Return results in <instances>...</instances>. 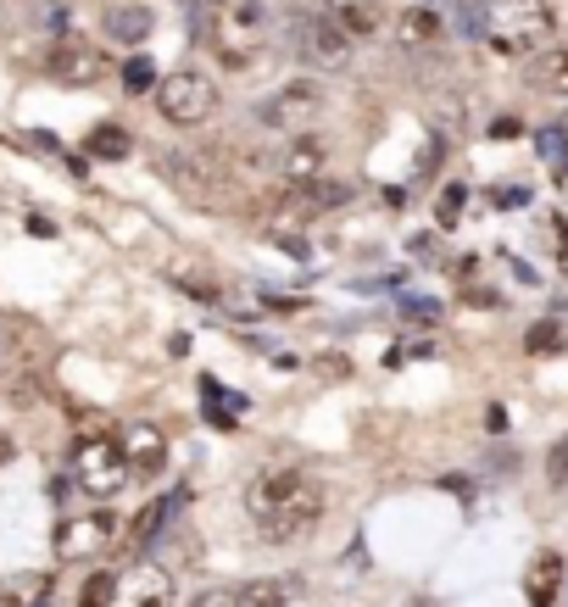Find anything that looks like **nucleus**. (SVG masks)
I'll return each instance as SVG.
<instances>
[{
    "label": "nucleus",
    "instance_id": "2f4dec72",
    "mask_svg": "<svg viewBox=\"0 0 568 607\" xmlns=\"http://www.w3.org/2000/svg\"><path fill=\"white\" fill-rule=\"evenodd\" d=\"M462 201H468V190H462V185H451V190H446V201H440V229H451V223H457V207H462Z\"/></svg>",
    "mask_w": 568,
    "mask_h": 607
},
{
    "label": "nucleus",
    "instance_id": "f03ea898",
    "mask_svg": "<svg viewBox=\"0 0 568 607\" xmlns=\"http://www.w3.org/2000/svg\"><path fill=\"white\" fill-rule=\"evenodd\" d=\"M496 57H535L557 34L551 0H479V29H474Z\"/></svg>",
    "mask_w": 568,
    "mask_h": 607
},
{
    "label": "nucleus",
    "instance_id": "a211bd4d",
    "mask_svg": "<svg viewBox=\"0 0 568 607\" xmlns=\"http://www.w3.org/2000/svg\"><path fill=\"white\" fill-rule=\"evenodd\" d=\"M323 162H329V151H323V140H296L290 151H285V179H290V190L296 185H307V179H318L323 173Z\"/></svg>",
    "mask_w": 568,
    "mask_h": 607
},
{
    "label": "nucleus",
    "instance_id": "f3484780",
    "mask_svg": "<svg viewBox=\"0 0 568 607\" xmlns=\"http://www.w3.org/2000/svg\"><path fill=\"white\" fill-rule=\"evenodd\" d=\"M396 34H401V46L423 51V46H435V40L446 34V23H440V12H429V7H407V12L396 18Z\"/></svg>",
    "mask_w": 568,
    "mask_h": 607
},
{
    "label": "nucleus",
    "instance_id": "dca6fc26",
    "mask_svg": "<svg viewBox=\"0 0 568 607\" xmlns=\"http://www.w3.org/2000/svg\"><path fill=\"white\" fill-rule=\"evenodd\" d=\"M51 590H57V574H12L0 585V601L7 607H46Z\"/></svg>",
    "mask_w": 568,
    "mask_h": 607
},
{
    "label": "nucleus",
    "instance_id": "20e7f679",
    "mask_svg": "<svg viewBox=\"0 0 568 607\" xmlns=\"http://www.w3.org/2000/svg\"><path fill=\"white\" fill-rule=\"evenodd\" d=\"M151 96H157V112H162L168 123H179V129H196V123H207V118L218 112V84H212L201 68H173V73H162Z\"/></svg>",
    "mask_w": 568,
    "mask_h": 607
},
{
    "label": "nucleus",
    "instance_id": "39448f33",
    "mask_svg": "<svg viewBox=\"0 0 568 607\" xmlns=\"http://www.w3.org/2000/svg\"><path fill=\"white\" fill-rule=\"evenodd\" d=\"M285 46H290L307 68H340V62L351 57V40H346L323 12H307V7H296V12L285 18Z\"/></svg>",
    "mask_w": 568,
    "mask_h": 607
},
{
    "label": "nucleus",
    "instance_id": "6ab92c4d",
    "mask_svg": "<svg viewBox=\"0 0 568 607\" xmlns=\"http://www.w3.org/2000/svg\"><path fill=\"white\" fill-rule=\"evenodd\" d=\"M129 151H134V140L118 123H101L84 135V157H96V162H129Z\"/></svg>",
    "mask_w": 568,
    "mask_h": 607
},
{
    "label": "nucleus",
    "instance_id": "6e6552de",
    "mask_svg": "<svg viewBox=\"0 0 568 607\" xmlns=\"http://www.w3.org/2000/svg\"><path fill=\"white\" fill-rule=\"evenodd\" d=\"M46 73H51L57 84H68V90H84V84H96V79L107 73V57H101L96 46L62 34V40L46 51Z\"/></svg>",
    "mask_w": 568,
    "mask_h": 607
},
{
    "label": "nucleus",
    "instance_id": "473e14b6",
    "mask_svg": "<svg viewBox=\"0 0 568 607\" xmlns=\"http://www.w3.org/2000/svg\"><path fill=\"white\" fill-rule=\"evenodd\" d=\"M401 312H407L412 324H435V312H440V307H435V301H418V296H412V301H401Z\"/></svg>",
    "mask_w": 568,
    "mask_h": 607
},
{
    "label": "nucleus",
    "instance_id": "4468645a",
    "mask_svg": "<svg viewBox=\"0 0 568 607\" xmlns=\"http://www.w3.org/2000/svg\"><path fill=\"white\" fill-rule=\"evenodd\" d=\"M346 201H351V185H340V179H329V173L296 185V207H301L307 218H312V212H335V207H346Z\"/></svg>",
    "mask_w": 568,
    "mask_h": 607
},
{
    "label": "nucleus",
    "instance_id": "423d86ee",
    "mask_svg": "<svg viewBox=\"0 0 568 607\" xmlns=\"http://www.w3.org/2000/svg\"><path fill=\"white\" fill-rule=\"evenodd\" d=\"M73 485H79L84 496H96V501H112V496L129 485V468H123V457H118V440L84 435V440L73 446Z\"/></svg>",
    "mask_w": 568,
    "mask_h": 607
},
{
    "label": "nucleus",
    "instance_id": "5701e85b",
    "mask_svg": "<svg viewBox=\"0 0 568 607\" xmlns=\"http://www.w3.org/2000/svg\"><path fill=\"white\" fill-rule=\"evenodd\" d=\"M168 279H173V285H179L185 296L207 301V307H218V296H223V290H218V279H207V273H196V268H173Z\"/></svg>",
    "mask_w": 568,
    "mask_h": 607
},
{
    "label": "nucleus",
    "instance_id": "9b49d317",
    "mask_svg": "<svg viewBox=\"0 0 568 607\" xmlns=\"http://www.w3.org/2000/svg\"><path fill=\"white\" fill-rule=\"evenodd\" d=\"M112 607H173V579L162 568H134L129 579H118Z\"/></svg>",
    "mask_w": 568,
    "mask_h": 607
},
{
    "label": "nucleus",
    "instance_id": "b1692460",
    "mask_svg": "<svg viewBox=\"0 0 568 607\" xmlns=\"http://www.w3.org/2000/svg\"><path fill=\"white\" fill-rule=\"evenodd\" d=\"M540 157H546L551 168H568V118H557V123L540 129Z\"/></svg>",
    "mask_w": 568,
    "mask_h": 607
},
{
    "label": "nucleus",
    "instance_id": "412c9836",
    "mask_svg": "<svg viewBox=\"0 0 568 607\" xmlns=\"http://www.w3.org/2000/svg\"><path fill=\"white\" fill-rule=\"evenodd\" d=\"M557 579H562V557H557V551H540L535 568H529V607H551Z\"/></svg>",
    "mask_w": 568,
    "mask_h": 607
},
{
    "label": "nucleus",
    "instance_id": "a878e982",
    "mask_svg": "<svg viewBox=\"0 0 568 607\" xmlns=\"http://www.w3.org/2000/svg\"><path fill=\"white\" fill-rule=\"evenodd\" d=\"M223 12V0H185V18H190V29H196V40L207 46V34H212V18Z\"/></svg>",
    "mask_w": 568,
    "mask_h": 607
},
{
    "label": "nucleus",
    "instance_id": "f257e3e1",
    "mask_svg": "<svg viewBox=\"0 0 568 607\" xmlns=\"http://www.w3.org/2000/svg\"><path fill=\"white\" fill-rule=\"evenodd\" d=\"M246 513L257 524V535L268 546H285L296 535H307L318 518H323V485L307 474V468H273V474H257L246 485Z\"/></svg>",
    "mask_w": 568,
    "mask_h": 607
},
{
    "label": "nucleus",
    "instance_id": "c756f323",
    "mask_svg": "<svg viewBox=\"0 0 568 607\" xmlns=\"http://www.w3.org/2000/svg\"><path fill=\"white\" fill-rule=\"evenodd\" d=\"M190 607H240V585H212V590H201Z\"/></svg>",
    "mask_w": 568,
    "mask_h": 607
},
{
    "label": "nucleus",
    "instance_id": "7c9ffc66",
    "mask_svg": "<svg viewBox=\"0 0 568 607\" xmlns=\"http://www.w3.org/2000/svg\"><path fill=\"white\" fill-rule=\"evenodd\" d=\"M546 474H551V485H568V435L551 446V457H546Z\"/></svg>",
    "mask_w": 568,
    "mask_h": 607
},
{
    "label": "nucleus",
    "instance_id": "4be33fe9",
    "mask_svg": "<svg viewBox=\"0 0 568 607\" xmlns=\"http://www.w3.org/2000/svg\"><path fill=\"white\" fill-rule=\"evenodd\" d=\"M157 79H162V73H157L151 57H129V62H123V90H129V96H151Z\"/></svg>",
    "mask_w": 568,
    "mask_h": 607
},
{
    "label": "nucleus",
    "instance_id": "72a5a7b5",
    "mask_svg": "<svg viewBox=\"0 0 568 607\" xmlns=\"http://www.w3.org/2000/svg\"><path fill=\"white\" fill-rule=\"evenodd\" d=\"M518 135H524L518 118H496V123H490V140H518Z\"/></svg>",
    "mask_w": 568,
    "mask_h": 607
},
{
    "label": "nucleus",
    "instance_id": "cd10ccee",
    "mask_svg": "<svg viewBox=\"0 0 568 607\" xmlns=\"http://www.w3.org/2000/svg\"><path fill=\"white\" fill-rule=\"evenodd\" d=\"M112 590H118V574H90L79 607H112Z\"/></svg>",
    "mask_w": 568,
    "mask_h": 607
},
{
    "label": "nucleus",
    "instance_id": "bb28decb",
    "mask_svg": "<svg viewBox=\"0 0 568 607\" xmlns=\"http://www.w3.org/2000/svg\"><path fill=\"white\" fill-rule=\"evenodd\" d=\"M240 607H285V585H273V579L240 585Z\"/></svg>",
    "mask_w": 568,
    "mask_h": 607
},
{
    "label": "nucleus",
    "instance_id": "c85d7f7f",
    "mask_svg": "<svg viewBox=\"0 0 568 607\" xmlns=\"http://www.w3.org/2000/svg\"><path fill=\"white\" fill-rule=\"evenodd\" d=\"M412 357H435V340H401V346H390V368H401V362H412Z\"/></svg>",
    "mask_w": 568,
    "mask_h": 607
},
{
    "label": "nucleus",
    "instance_id": "aec40b11",
    "mask_svg": "<svg viewBox=\"0 0 568 607\" xmlns=\"http://www.w3.org/2000/svg\"><path fill=\"white\" fill-rule=\"evenodd\" d=\"M168 518H173V496H157V501H151L134 524H129V551H146V546L162 535V524H168Z\"/></svg>",
    "mask_w": 568,
    "mask_h": 607
},
{
    "label": "nucleus",
    "instance_id": "ddd939ff",
    "mask_svg": "<svg viewBox=\"0 0 568 607\" xmlns=\"http://www.w3.org/2000/svg\"><path fill=\"white\" fill-rule=\"evenodd\" d=\"M524 84L540 90V96H568V46H546V51H535Z\"/></svg>",
    "mask_w": 568,
    "mask_h": 607
},
{
    "label": "nucleus",
    "instance_id": "2eb2a0df",
    "mask_svg": "<svg viewBox=\"0 0 568 607\" xmlns=\"http://www.w3.org/2000/svg\"><path fill=\"white\" fill-rule=\"evenodd\" d=\"M151 29H157V18H151L146 7H112V12L101 18V34H107V40H123V46H140Z\"/></svg>",
    "mask_w": 568,
    "mask_h": 607
},
{
    "label": "nucleus",
    "instance_id": "0eeeda50",
    "mask_svg": "<svg viewBox=\"0 0 568 607\" xmlns=\"http://www.w3.org/2000/svg\"><path fill=\"white\" fill-rule=\"evenodd\" d=\"M323 112V84L318 79H290L268 101H257V123L279 135H307V123Z\"/></svg>",
    "mask_w": 568,
    "mask_h": 607
},
{
    "label": "nucleus",
    "instance_id": "f8f14e48",
    "mask_svg": "<svg viewBox=\"0 0 568 607\" xmlns=\"http://www.w3.org/2000/svg\"><path fill=\"white\" fill-rule=\"evenodd\" d=\"M318 12H323V18H329V23L351 40V46H357V40H368V34L379 29V18H385V12H379V0H323Z\"/></svg>",
    "mask_w": 568,
    "mask_h": 607
},
{
    "label": "nucleus",
    "instance_id": "9d476101",
    "mask_svg": "<svg viewBox=\"0 0 568 607\" xmlns=\"http://www.w3.org/2000/svg\"><path fill=\"white\" fill-rule=\"evenodd\" d=\"M118 457H123L129 479H151V474H162V462H168V435H162L157 424H129V429L118 435Z\"/></svg>",
    "mask_w": 568,
    "mask_h": 607
},
{
    "label": "nucleus",
    "instance_id": "f704fd0d",
    "mask_svg": "<svg viewBox=\"0 0 568 607\" xmlns=\"http://www.w3.org/2000/svg\"><path fill=\"white\" fill-rule=\"evenodd\" d=\"M29 235H40V240H51V235H57V223H51V218H40V212H34V218H29Z\"/></svg>",
    "mask_w": 568,
    "mask_h": 607
},
{
    "label": "nucleus",
    "instance_id": "7ed1b4c3",
    "mask_svg": "<svg viewBox=\"0 0 568 607\" xmlns=\"http://www.w3.org/2000/svg\"><path fill=\"white\" fill-rule=\"evenodd\" d=\"M268 34H273V7L268 0H223V12L212 18L207 46L218 51L223 68H251L262 57Z\"/></svg>",
    "mask_w": 568,
    "mask_h": 607
},
{
    "label": "nucleus",
    "instance_id": "e433bc0d",
    "mask_svg": "<svg viewBox=\"0 0 568 607\" xmlns=\"http://www.w3.org/2000/svg\"><path fill=\"white\" fill-rule=\"evenodd\" d=\"M12 451H18V446H12L7 435H0V462H12Z\"/></svg>",
    "mask_w": 568,
    "mask_h": 607
},
{
    "label": "nucleus",
    "instance_id": "1a4fd4ad",
    "mask_svg": "<svg viewBox=\"0 0 568 607\" xmlns=\"http://www.w3.org/2000/svg\"><path fill=\"white\" fill-rule=\"evenodd\" d=\"M112 535H118V518H112V513L68 518V524L57 529V557H62V563H84V557H96L101 546H112Z\"/></svg>",
    "mask_w": 568,
    "mask_h": 607
},
{
    "label": "nucleus",
    "instance_id": "c9c22d12",
    "mask_svg": "<svg viewBox=\"0 0 568 607\" xmlns=\"http://www.w3.org/2000/svg\"><path fill=\"white\" fill-rule=\"evenodd\" d=\"M496 201H501V207H524L529 196H524V190H496Z\"/></svg>",
    "mask_w": 568,
    "mask_h": 607
},
{
    "label": "nucleus",
    "instance_id": "393cba45",
    "mask_svg": "<svg viewBox=\"0 0 568 607\" xmlns=\"http://www.w3.org/2000/svg\"><path fill=\"white\" fill-rule=\"evenodd\" d=\"M524 351H529V357H557V351H562V329H557V324H535V329L524 335Z\"/></svg>",
    "mask_w": 568,
    "mask_h": 607
}]
</instances>
